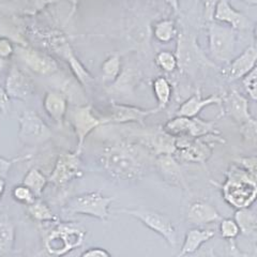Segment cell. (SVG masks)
Segmentation results:
<instances>
[{
	"mask_svg": "<svg viewBox=\"0 0 257 257\" xmlns=\"http://www.w3.org/2000/svg\"><path fill=\"white\" fill-rule=\"evenodd\" d=\"M150 151L127 142H115L103 148L100 164L112 179L138 181L147 173Z\"/></svg>",
	"mask_w": 257,
	"mask_h": 257,
	"instance_id": "obj_1",
	"label": "cell"
},
{
	"mask_svg": "<svg viewBox=\"0 0 257 257\" xmlns=\"http://www.w3.org/2000/svg\"><path fill=\"white\" fill-rule=\"evenodd\" d=\"M222 197L230 207L250 208L257 199V182L243 167L231 163L225 173V181L219 186Z\"/></svg>",
	"mask_w": 257,
	"mask_h": 257,
	"instance_id": "obj_2",
	"label": "cell"
},
{
	"mask_svg": "<svg viewBox=\"0 0 257 257\" xmlns=\"http://www.w3.org/2000/svg\"><path fill=\"white\" fill-rule=\"evenodd\" d=\"M176 57L178 69L190 76H195L200 70L221 69L214 61L207 57L198 44L196 36L186 29L177 36Z\"/></svg>",
	"mask_w": 257,
	"mask_h": 257,
	"instance_id": "obj_3",
	"label": "cell"
},
{
	"mask_svg": "<svg viewBox=\"0 0 257 257\" xmlns=\"http://www.w3.org/2000/svg\"><path fill=\"white\" fill-rule=\"evenodd\" d=\"M86 230L72 222H56L44 235V248L52 257H62L82 246Z\"/></svg>",
	"mask_w": 257,
	"mask_h": 257,
	"instance_id": "obj_4",
	"label": "cell"
},
{
	"mask_svg": "<svg viewBox=\"0 0 257 257\" xmlns=\"http://www.w3.org/2000/svg\"><path fill=\"white\" fill-rule=\"evenodd\" d=\"M207 37L211 60L216 64L220 63L226 66L236 57L237 30L213 21L208 23Z\"/></svg>",
	"mask_w": 257,
	"mask_h": 257,
	"instance_id": "obj_5",
	"label": "cell"
},
{
	"mask_svg": "<svg viewBox=\"0 0 257 257\" xmlns=\"http://www.w3.org/2000/svg\"><path fill=\"white\" fill-rule=\"evenodd\" d=\"M117 214H125L139 220L145 226L162 237L171 246L178 244V234L173 221L166 214L147 208H125L115 211Z\"/></svg>",
	"mask_w": 257,
	"mask_h": 257,
	"instance_id": "obj_6",
	"label": "cell"
},
{
	"mask_svg": "<svg viewBox=\"0 0 257 257\" xmlns=\"http://www.w3.org/2000/svg\"><path fill=\"white\" fill-rule=\"evenodd\" d=\"M215 143H225L221 133L210 134L197 139L180 136V138H177L176 141L177 152L175 157L183 162L205 164L212 156L213 144Z\"/></svg>",
	"mask_w": 257,
	"mask_h": 257,
	"instance_id": "obj_7",
	"label": "cell"
},
{
	"mask_svg": "<svg viewBox=\"0 0 257 257\" xmlns=\"http://www.w3.org/2000/svg\"><path fill=\"white\" fill-rule=\"evenodd\" d=\"M117 197L105 196L101 191L88 192L70 199L66 210L72 214L92 216L105 222L109 218V208Z\"/></svg>",
	"mask_w": 257,
	"mask_h": 257,
	"instance_id": "obj_8",
	"label": "cell"
},
{
	"mask_svg": "<svg viewBox=\"0 0 257 257\" xmlns=\"http://www.w3.org/2000/svg\"><path fill=\"white\" fill-rule=\"evenodd\" d=\"M162 127L166 133L175 136V138L188 136V138L197 139L210 134L220 133L216 130L214 120L206 121V120L198 117L188 118L176 116L175 118L168 120Z\"/></svg>",
	"mask_w": 257,
	"mask_h": 257,
	"instance_id": "obj_9",
	"label": "cell"
},
{
	"mask_svg": "<svg viewBox=\"0 0 257 257\" xmlns=\"http://www.w3.org/2000/svg\"><path fill=\"white\" fill-rule=\"evenodd\" d=\"M19 140L25 146H38L52 138L51 128L35 110H24L19 117Z\"/></svg>",
	"mask_w": 257,
	"mask_h": 257,
	"instance_id": "obj_10",
	"label": "cell"
},
{
	"mask_svg": "<svg viewBox=\"0 0 257 257\" xmlns=\"http://www.w3.org/2000/svg\"><path fill=\"white\" fill-rule=\"evenodd\" d=\"M82 176L83 171L80 166L79 154L64 152L56 161L54 170L48 177V183H52L57 188H62L66 187L72 180L80 178Z\"/></svg>",
	"mask_w": 257,
	"mask_h": 257,
	"instance_id": "obj_11",
	"label": "cell"
},
{
	"mask_svg": "<svg viewBox=\"0 0 257 257\" xmlns=\"http://www.w3.org/2000/svg\"><path fill=\"white\" fill-rule=\"evenodd\" d=\"M257 66V46L250 45L226 64L222 70L223 77L229 83L242 80Z\"/></svg>",
	"mask_w": 257,
	"mask_h": 257,
	"instance_id": "obj_12",
	"label": "cell"
},
{
	"mask_svg": "<svg viewBox=\"0 0 257 257\" xmlns=\"http://www.w3.org/2000/svg\"><path fill=\"white\" fill-rule=\"evenodd\" d=\"M71 122L73 125L77 140V154H80V150L84 145V142L92 130L99 127L101 124H104L102 119L96 117L91 109L90 105L76 106L71 112Z\"/></svg>",
	"mask_w": 257,
	"mask_h": 257,
	"instance_id": "obj_13",
	"label": "cell"
},
{
	"mask_svg": "<svg viewBox=\"0 0 257 257\" xmlns=\"http://www.w3.org/2000/svg\"><path fill=\"white\" fill-rule=\"evenodd\" d=\"M155 166L158 173L168 186L188 191L189 187L183 175L180 163L173 155H162L156 157Z\"/></svg>",
	"mask_w": 257,
	"mask_h": 257,
	"instance_id": "obj_14",
	"label": "cell"
},
{
	"mask_svg": "<svg viewBox=\"0 0 257 257\" xmlns=\"http://www.w3.org/2000/svg\"><path fill=\"white\" fill-rule=\"evenodd\" d=\"M222 106L224 114L229 116L238 125L243 124L253 118L250 112L248 100L237 89H230L222 95Z\"/></svg>",
	"mask_w": 257,
	"mask_h": 257,
	"instance_id": "obj_15",
	"label": "cell"
},
{
	"mask_svg": "<svg viewBox=\"0 0 257 257\" xmlns=\"http://www.w3.org/2000/svg\"><path fill=\"white\" fill-rule=\"evenodd\" d=\"M47 41L50 46L55 51V53H57L61 57L66 58V60L69 62L72 70L74 71L75 75L80 82L86 85L88 80H92V76L88 73L86 69L79 63V61L75 57V55L72 52V48L69 42L67 41L66 37H63L62 34L54 32V34H51L48 36Z\"/></svg>",
	"mask_w": 257,
	"mask_h": 257,
	"instance_id": "obj_16",
	"label": "cell"
},
{
	"mask_svg": "<svg viewBox=\"0 0 257 257\" xmlns=\"http://www.w3.org/2000/svg\"><path fill=\"white\" fill-rule=\"evenodd\" d=\"M223 216L212 204L197 199L190 204L186 212V222L193 227H202L211 223H220Z\"/></svg>",
	"mask_w": 257,
	"mask_h": 257,
	"instance_id": "obj_17",
	"label": "cell"
},
{
	"mask_svg": "<svg viewBox=\"0 0 257 257\" xmlns=\"http://www.w3.org/2000/svg\"><path fill=\"white\" fill-rule=\"evenodd\" d=\"M158 107L151 109H144L136 106L126 105V104H111L109 116L102 119L103 123H126V122H139L143 123L147 117L159 112Z\"/></svg>",
	"mask_w": 257,
	"mask_h": 257,
	"instance_id": "obj_18",
	"label": "cell"
},
{
	"mask_svg": "<svg viewBox=\"0 0 257 257\" xmlns=\"http://www.w3.org/2000/svg\"><path fill=\"white\" fill-rule=\"evenodd\" d=\"M213 21L237 31L246 30L251 26V22L247 19V16L235 9L229 3V0H220V3L215 8Z\"/></svg>",
	"mask_w": 257,
	"mask_h": 257,
	"instance_id": "obj_19",
	"label": "cell"
},
{
	"mask_svg": "<svg viewBox=\"0 0 257 257\" xmlns=\"http://www.w3.org/2000/svg\"><path fill=\"white\" fill-rule=\"evenodd\" d=\"M31 79L16 66H13L7 78L6 90L10 98L26 101L34 92Z\"/></svg>",
	"mask_w": 257,
	"mask_h": 257,
	"instance_id": "obj_20",
	"label": "cell"
},
{
	"mask_svg": "<svg viewBox=\"0 0 257 257\" xmlns=\"http://www.w3.org/2000/svg\"><path fill=\"white\" fill-rule=\"evenodd\" d=\"M18 54L27 66L38 74L51 75L58 69L56 61L48 56L39 53L32 48L18 47Z\"/></svg>",
	"mask_w": 257,
	"mask_h": 257,
	"instance_id": "obj_21",
	"label": "cell"
},
{
	"mask_svg": "<svg viewBox=\"0 0 257 257\" xmlns=\"http://www.w3.org/2000/svg\"><path fill=\"white\" fill-rule=\"evenodd\" d=\"M176 141L177 138L166 133L163 130V127H161L159 130L152 131L145 135L144 146L156 157L162 155L175 156L177 152Z\"/></svg>",
	"mask_w": 257,
	"mask_h": 257,
	"instance_id": "obj_22",
	"label": "cell"
},
{
	"mask_svg": "<svg viewBox=\"0 0 257 257\" xmlns=\"http://www.w3.org/2000/svg\"><path fill=\"white\" fill-rule=\"evenodd\" d=\"M213 104H215V105H222V95L213 94L207 96V98H203L202 93L197 91L181 104L176 112V116L188 118L198 117L199 112L205 107L213 105Z\"/></svg>",
	"mask_w": 257,
	"mask_h": 257,
	"instance_id": "obj_23",
	"label": "cell"
},
{
	"mask_svg": "<svg viewBox=\"0 0 257 257\" xmlns=\"http://www.w3.org/2000/svg\"><path fill=\"white\" fill-rule=\"evenodd\" d=\"M215 236L212 229H206L202 227H192L187 231L184 236L183 243L181 246L179 257H184L196 253L202 245Z\"/></svg>",
	"mask_w": 257,
	"mask_h": 257,
	"instance_id": "obj_24",
	"label": "cell"
},
{
	"mask_svg": "<svg viewBox=\"0 0 257 257\" xmlns=\"http://www.w3.org/2000/svg\"><path fill=\"white\" fill-rule=\"evenodd\" d=\"M15 243V224L9 215L0 214V257L9 255Z\"/></svg>",
	"mask_w": 257,
	"mask_h": 257,
	"instance_id": "obj_25",
	"label": "cell"
},
{
	"mask_svg": "<svg viewBox=\"0 0 257 257\" xmlns=\"http://www.w3.org/2000/svg\"><path fill=\"white\" fill-rule=\"evenodd\" d=\"M43 106L48 116L56 123H62L63 117L67 111V101L62 94L56 92H47L44 96Z\"/></svg>",
	"mask_w": 257,
	"mask_h": 257,
	"instance_id": "obj_26",
	"label": "cell"
},
{
	"mask_svg": "<svg viewBox=\"0 0 257 257\" xmlns=\"http://www.w3.org/2000/svg\"><path fill=\"white\" fill-rule=\"evenodd\" d=\"M26 207L27 214L32 220L40 224H52L60 221L58 216L53 213L50 206L42 199L37 198L34 203Z\"/></svg>",
	"mask_w": 257,
	"mask_h": 257,
	"instance_id": "obj_27",
	"label": "cell"
},
{
	"mask_svg": "<svg viewBox=\"0 0 257 257\" xmlns=\"http://www.w3.org/2000/svg\"><path fill=\"white\" fill-rule=\"evenodd\" d=\"M234 219L242 235L251 237L255 231H257V213L252 209H238L235 212Z\"/></svg>",
	"mask_w": 257,
	"mask_h": 257,
	"instance_id": "obj_28",
	"label": "cell"
},
{
	"mask_svg": "<svg viewBox=\"0 0 257 257\" xmlns=\"http://www.w3.org/2000/svg\"><path fill=\"white\" fill-rule=\"evenodd\" d=\"M152 88H154V92L158 101L157 107L160 110L166 108L171 102L173 94V88L170 80L164 76H159L154 80Z\"/></svg>",
	"mask_w": 257,
	"mask_h": 257,
	"instance_id": "obj_29",
	"label": "cell"
},
{
	"mask_svg": "<svg viewBox=\"0 0 257 257\" xmlns=\"http://www.w3.org/2000/svg\"><path fill=\"white\" fill-rule=\"evenodd\" d=\"M22 183L34 192L37 198H40L47 186L48 178L38 168L32 167L24 177Z\"/></svg>",
	"mask_w": 257,
	"mask_h": 257,
	"instance_id": "obj_30",
	"label": "cell"
},
{
	"mask_svg": "<svg viewBox=\"0 0 257 257\" xmlns=\"http://www.w3.org/2000/svg\"><path fill=\"white\" fill-rule=\"evenodd\" d=\"M154 36L161 43H170L178 36L176 24L173 20H162L154 27Z\"/></svg>",
	"mask_w": 257,
	"mask_h": 257,
	"instance_id": "obj_31",
	"label": "cell"
},
{
	"mask_svg": "<svg viewBox=\"0 0 257 257\" xmlns=\"http://www.w3.org/2000/svg\"><path fill=\"white\" fill-rule=\"evenodd\" d=\"M52 2L53 0H13L12 9L24 14H35Z\"/></svg>",
	"mask_w": 257,
	"mask_h": 257,
	"instance_id": "obj_32",
	"label": "cell"
},
{
	"mask_svg": "<svg viewBox=\"0 0 257 257\" xmlns=\"http://www.w3.org/2000/svg\"><path fill=\"white\" fill-rule=\"evenodd\" d=\"M120 67H121L120 56L118 54L111 55L102 64V74L104 80H107V82H114V80H116L119 75Z\"/></svg>",
	"mask_w": 257,
	"mask_h": 257,
	"instance_id": "obj_33",
	"label": "cell"
},
{
	"mask_svg": "<svg viewBox=\"0 0 257 257\" xmlns=\"http://www.w3.org/2000/svg\"><path fill=\"white\" fill-rule=\"evenodd\" d=\"M219 232L220 236L227 241L235 240L241 234L237 222L235 221V219L230 218H223L220 221Z\"/></svg>",
	"mask_w": 257,
	"mask_h": 257,
	"instance_id": "obj_34",
	"label": "cell"
},
{
	"mask_svg": "<svg viewBox=\"0 0 257 257\" xmlns=\"http://www.w3.org/2000/svg\"><path fill=\"white\" fill-rule=\"evenodd\" d=\"M239 127L240 134L242 136L244 143L257 148V120L253 117L245 123L239 125Z\"/></svg>",
	"mask_w": 257,
	"mask_h": 257,
	"instance_id": "obj_35",
	"label": "cell"
},
{
	"mask_svg": "<svg viewBox=\"0 0 257 257\" xmlns=\"http://www.w3.org/2000/svg\"><path fill=\"white\" fill-rule=\"evenodd\" d=\"M156 62L159 68L162 69L164 72H167V73H172V72L178 68V61H177L176 54L170 51L160 52L156 57Z\"/></svg>",
	"mask_w": 257,
	"mask_h": 257,
	"instance_id": "obj_36",
	"label": "cell"
},
{
	"mask_svg": "<svg viewBox=\"0 0 257 257\" xmlns=\"http://www.w3.org/2000/svg\"><path fill=\"white\" fill-rule=\"evenodd\" d=\"M12 197L14 200H16L19 204L28 206L32 204L37 199L36 195L34 194L29 188H27L25 184H18L12 189Z\"/></svg>",
	"mask_w": 257,
	"mask_h": 257,
	"instance_id": "obj_37",
	"label": "cell"
},
{
	"mask_svg": "<svg viewBox=\"0 0 257 257\" xmlns=\"http://www.w3.org/2000/svg\"><path fill=\"white\" fill-rule=\"evenodd\" d=\"M242 85L250 99L257 102V66L242 79Z\"/></svg>",
	"mask_w": 257,
	"mask_h": 257,
	"instance_id": "obj_38",
	"label": "cell"
},
{
	"mask_svg": "<svg viewBox=\"0 0 257 257\" xmlns=\"http://www.w3.org/2000/svg\"><path fill=\"white\" fill-rule=\"evenodd\" d=\"M234 162L243 167L257 182V156L238 157L234 160Z\"/></svg>",
	"mask_w": 257,
	"mask_h": 257,
	"instance_id": "obj_39",
	"label": "cell"
},
{
	"mask_svg": "<svg viewBox=\"0 0 257 257\" xmlns=\"http://www.w3.org/2000/svg\"><path fill=\"white\" fill-rule=\"evenodd\" d=\"M29 156H20L16 157L13 159H6L4 157H0V178L7 179L8 175H9L10 168L15 164L19 163L21 161H26L27 159H29Z\"/></svg>",
	"mask_w": 257,
	"mask_h": 257,
	"instance_id": "obj_40",
	"label": "cell"
},
{
	"mask_svg": "<svg viewBox=\"0 0 257 257\" xmlns=\"http://www.w3.org/2000/svg\"><path fill=\"white\" fill-rule=\"evenodd\" d=\"M220 3V0H202L203 8H204V20L207 23L213 22V15L215 8Z\"/></svg>",
	"mask_w": 257,
	"mask_h": 257,
	"instance_id": "obj_41",
	"label": "cell"
},
{
	"mask_svg": "<svg viewBox=\"0 0 257 257\" xmlns=\"http://www.w3.org/2000/svg\"><path fill=\"white\" fill-rule=\"evenodd\" d=\"M80 257H111L108 251L105 248L99 247V246H93L90 248H87L82 254Z\"/></svg>",
	"mask_w": 257,
	"mask_h": 257,
	"instance_id": "obj_42",
	"label": "cell"
},
{
	"mask_svg": "<svg viewBox=\"0 0 257 257\" xmlns=\"http://www.w3.org/2000/svg\"><path fill=\"white\" fill-rule=\"evenodd\" d=\"M10 109V96L5 88L0 86V112L7 115Z\"/></svg>",
	"mask_w": 257,
	"mask_h": 257,
	"instance_id": "obj_43",
	"label": "cell"
},
{
	"mask_svg": "<svg viewBox=\"0 0 257 257\" xmlns=\"http://www.w3.org/2000/svg\"><path fill=\"white\" fill-rule=\"evenodd\" d=\"M228 242H229L228 250H229V254L231 255V257H244V253L240 251V248L238 247L237 243L235 242V240H229ZM209 256H210V257H219L218 255L214 253L213 248H211V250L209 251Z\"/></svg>",
	"mask_w": 257,
	"mask_h": 257,
	"instance_id": "obj_44",
	"label": "cell"
},
{
	"mask_svg": "<svg viewBox=\"0 0 257 257\" xmlns=\"http://www.w3.org/2000/svg\"><path fill=\"white\" fill-rule=\"evenodd\" d=\"M13 53V47L7 39H0V57L4 59Z\"/></svg>",
	"mask_w": 257,
	"mask_h": 257,
	"instance_id": "obj_45",
	"label": "cell"
},
{
	"mask_svg": "<svg viewBox=\"0 0 257 257\" xmlns=\"http://www.w3.org/2000/svg\"><path fill=\"white\" fill-rule=\"evenodd\" d=\"M164 2L172 8L175 13L179 12V0H164Z\"/></svg>",
	"mask_w": 257,
	"mask_h": 257,
	"instance_id": "obj_46",
	"label": "cell"
},
{
	"mask_svg": "<svg viewBox=\"0 0 257 257\" xmlns=\"http://www.w3.org/2000/svg\"><path fill=\"white\" fill-rule=\"evenodd\" d=\"M7 179H4V178H0V200H2L5 192H6V188H7V182H6Z\"/></svg>",
	"mask_w": 257,
	"mask_h": 257,
	"instance_id": "obj_47",
	"label": "cell"
},
{
	"mask_svg": "<svg viewBox=\"0 0 257 257\" xmlns=\"http://www.w3.org/2000/svg\"><path fill=\"white\" fill-rule=\"evenodd\" d=\"M241 2L244 3L247 6H253V7L257 6V0H241Z\"/></svg>",
	"mask_w": 257,
	"mask_h": 257,
	"instance_id": "obj_48",
	"label": "cell"
},
{
	"mask_svg": "<svg viewBox=\"0 0 257 257\" xmlns=\"http://www.w3.org/2000/svg\"><path fill=\"white\" fill-rule=\"evenodd\" d=\"M253 38H254V41L257 44V22L254 24L253 26Z\"/></svg>",
	"mask_w": 257,
	"mask_h": 257,
	"instance_id": "obj_49",
	"label": "cell"
},
{
	"mask_svg": "<svg viewBox=\"0 0 257 257\" xmlns=\"http://www.w3.org/2000/svg\"><path fill=\"white\" fill-rule=\"evenodd\" d=\"M36 257H52V256L48 254L46 251H43V252H40Z\"/></svg>",
	"mask_w": 257,
	"mask_h": 257,
	"instance_id": "obj_50",
	"label": "cell"
},
{
	"mask_svg": "<svg viewBox=\"0 0 257 257\" xmlns=\"http://www.w3.org/2000/svg\"><path fill=\"white\" fill-rule=\"evenodd\" d=\"M251 238L253 239L254 243H255V248L257 250V231H255V232H254V234L251 236Z\"/></svg>",
	"mask_w": 257,
	"mask_h": 257,
	"instance_id": "obj_51",
	"label": "cell"
},
{
	"mask_svg": "<svg viewBox=\"0 0 257 257\" xmlns=\"http://www.w3.org/2000/svg\"><path fill=\"white\" fill-rule=\"evenodd\" d=\"M244 257H257V250L255 248V251L252 254H250V255L244 254Z\"/></svg>",
	"mask_w": 257,
	"mask_h": 257,
	"instance_id": "obj_52",
	"label": "cell"
},
{
	"mask_svg": "<svg viewBox=\"0 0 257 257\" xmlns=\"http://www.w3.org/2000/svg\"><path fill=\"white\" fill-rule=\"evenodd\" d=\"M4 66H5V59L3 57H0V71L3 70Z\"/></svg>",
	"mask_w": 257,
	"mask_h": 257,
	"instance_id": "obj_53",
	"label": "cell"
},
{
	"mask_svg": "<svg viewBox=\"0 0 257 257\" xmlns=\"http://www.w3.org/2000/svg\"><path fill=\"white\" fill-rule=\"evenodd\" d=\"M176 257H179V256H178V255H177V256H176Z\"/></svg>",
	"mask_w": 257,
	"mask_h": 257,
	"instance_id": "obj_54",
	"label": "cell"
}]
</instances>
